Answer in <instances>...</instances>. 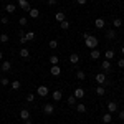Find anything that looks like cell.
I'll use <instances>...</instances> for the list:
<instances>
[{"label": "cell", "mask_w": 124, "mask_h": 124, "mask_svg": "<svg viewBox=\"0 0 124 124\" xmlns=\"http://www.w3.org/2000/svg\"><path fill=\"white\" fill-rule=\"evenodd\" d=\"M76 78H78V79H81V81H83V79H85V78H86L85 71H78V73H76Z\"/></svg>", "instance_id": "cell-33"}, {"label": "cell", "mask_w": 124, "mask_h": 124, "mask_svg": "<svg viewBox=\"0 0 124 124\" xmlns=\"http://www.w3.org/2000/svg\"><path fill=\"white\" fill-rule=\"evenodd\" d=\"M121 25H123L121 18H114L113 20V27H114V28H121Z\"/></svg>", "instance_id": "cell-24"}, {"label": "cell", "mask_w": 124, "mask_h": 124, "mask_svg": "<svg viewBox=\"0 0 124 124\" xmlns=\"http://www.w3.org/2000/svg\"><path fill=\"white\" fill-rule=\"evenodd\" d=\"M68 104L70 106H76V98H75V96H70V98H68Z\"/></svg>", "instance_id": "cell-30"}, {"label": "cell", "mask_w": 124, "mask_h": 124, "mask_svg": "<svg viewBox=\"0 0 124 124\" xmlns=\"http://www.w3.org/2000/svg\"><path fill=\"white\" fill-rule=\"evenodd\" d=\"M56 2H58V0H48V5L53 7V5H56Z\"/></svg>", "instance_id": "cell-40"}, {"label": "cell", "mask_w": 124, "mask_h": 124, "mask_svg": "<svg viewBox=\"0 0 124 124\" xmlns=\"http://www.w3.org/2000/svg\"><path fill=\"white\" fill-rule=\"evenodd\" d=\"M18 53H20V56H22V58H28L30 56V50H28V48H22Z\"/></svg>", "instance_id": "cell-18"}, {"label": "cell", "mask_w": 124, "mask_h": 124, "mask_svg": "<svg viewBox=\"0 0 124 124\" xmlns=\"http://www.w3.org/2000/svg\"><path fill=\"white\" fill-rule=\"evenodd\" d=\"M78 61H79V55H78V53H73V55L70 56V63H73V65H76Z\"/></svg>", "instance_id": "cell-19"}, {"label": "cell", "mask_w": 124, "mask_h": 124, "mask_svg": "<svg viewBox=\"0 0 124 124\" xmlns=\"http://www.w3.org/2000/svg\"><path fill=\"white\" fill-rule=\"evenodd\" d=\"M15 10H17V7H15L13 3H7V5H5V12H7V13H13Z\"/></svg>", "instance_id": "cell-17"}, {"label": "cell", "mask_w": 124, "mask_h": 124, "mask_svg": "<svg viewBox=\"0 0 124 124\" xmlns=\"http://www.w3.org/2000/svg\"><path fill=\"white\" fill-rule=\"evenodd\" d=\"M30 17H31V18H38L40 17V10L38 8H30Z\"/></svg>", "instance_id": "cell-15"}, {"label": "cell", "mask_w": 124, "mask_h": 124, "mask_svg": "<svg viewBox=\"0 0 124 124\" xmlns=\"http://www.w3.org/2000/svg\"><path fill=\"white\" fill-rule=\"evenodd\" d=\"M106 38H108V40H114L116 38V30L114 28L106 30Z\"/></svg>", "instance_id": "cell-11"}, {"label": "cell", "mask_w": 124, "mask_h": 124, "mask_svg": "<svg viewBox=\"0 0 124 124\" xmlns=\"http://www.w3.org/2000/svg\"><path fill=\"white\" fill-rule=\"evenodd\" d=\"M89 56H91V60H99V56H101V51L99 50H91V53H89Z\"/></svg>", "instance_id": "cell-12"}, {"label": "cell", "mask_w": 124, "mask_h": 124, "mask_svg": "<svg viewBox=\"0 0 124 124\" xmlns=\"http://www.w3.org/2000/svg\"><path fill=\"white\" fill-rule=\"evenodd\" d=\"M27 41H28V40H27V37H25V35H22V37H20V43H22V45H25Z\"/></svg>", "instance_id": "cell-37"}, {"label": "cell", "mask_w": 124, "mask_h": 124, "mask_svg": "<svg viewBox=\"0 0 124 124\" xmlns=\"http://www.w3.org/2000/svg\"><path fill=\"white\" fill-rule=\"evenodd\" d=\"M25 37H27V40L30 41V40L35 38V33H33V31H27V33H25Z\"/></svg>", "instance_id": "cell-32"}, {"label": "cell", "mask_w": 124, "mask_h": 124, "mask_svg": "<svg viewBox=\"0 0 124 124\" xmlns=\"http://www.w3.org/2000/svg\"><path fill=\"white\" fill-rule=\"evenodd\" d=\"M18 23L22 25V27H25V25H27V18H25V17H22V18L18 20Z\"/></svg>", "instance_id": "cell-36"}, {"label": "cell", "mask_w": 124, "mask_h": 124, "mask_svg": "<svg viewBox=\"0 0 124 124\" xmlns=\"http://www.w3.org/2000/svg\"><path fill=\"white\" fill-rule=\"evenodd\" d=\"M89 2H94V0H89Z\"/></svg>", "instance_id": "cell-46"}, {"label": "cell", "mask_w": 124, "mask_h": 124, "mask_svg": "<svg viewBox=\"0 0 124 124\" xmlns=\"http://www.w3.org/2000/svg\"><path fill=\"white\" fill-rule=\"evenodd\" d=\"M48 45H50L51 50H55V48H58V41H56V40H50V43H48Z\"/></svg>", "instance_id": "cell-31"}, {"label": "cell", "mask_w": 124, "mask_h": 124, "mask_svg": "<svg viewBox=\"0 0 124 124\" xmlns=\"http://www.w3.org/2000/svg\"><path fill=\"white\" fill-rule=\"evenodd\" d=\"M0 22H2L3 25H7V23H8V18H7V17H2V18H0Z\"/></svg>", "instance_id": "cell-38"}, {"label": "cell", "mask_w": 124, "mask_h": 124, "mask_svg": "<svg viewBox=\"0 0 124 124\" xmlns=\"http://www.w3.org/2000/svg\"><path fill=\"white\" fill-rule=\"evenodd\" d=\"M60 27H61L63 30H68V28H70V22H68V20H63V22H60Z\"/></svg>", "instance_id": "cell-26"}, {"label": "cell", "mask_w": 124, "mask_h": 124, "mask_svg": "<svg viewBox=\"0 0 124 124\" xmlns=\"http://www.w3.org/2000/svg\"><path fill=\"white\" fill-rule=\"evenodd\" d=\"M17 2H18V5H20V8H22V10L30 12V3H28V0H17Z\"/></svg>", "instance_id": "cell-5"}, {"label": "cell", "mask_w": 124, "mask_h": 124, "mask_svg": "<svg viewBox=\"0 0 124 124\" xmlns=\"http://www.w3.org/2000/svg\"><path fill=\"white\" fill-rule=\"evenodd\" d=\"M58 61H60V58H58L56 55H51V56H50V63H51V65H58Z\"/></svg>", "instance_id": "cell-27"}, {"label": "cell", "mask_w": 124, "mask_h": 124, "mask_svg": "<svg viewBox=\"0 0 124 124\" xmlns=\"http://www.w3.org/2000/svg\"><path fill=\"white\" fill-rule=\"evenodd\" d=\"M108 111L113 114V113H116L117 111V103L116 101H111V103H108Z\"/></svg>", "instance_id": "cell-9"}, {"label": "cell", "mask_w": 124, "mask_h": 124, "mask_svg": "<svg viewBox=\"0 0 124 124\" xmlns=\"http://www.w3.org/2000/svg\"><path fill=\"white\" fill-rule=\"evenodd\" d=\"M119 119L124 121V109H123V111H119Z\"/></svg>", "instance_id": "cell-41"}, {"label": "cell", "mask_w": 124, "mask_h": 124, "mask_svg": "<svg viewBox=\"0 0 124 124\" xmlns=\"http://www.w3.org/2000/svg\"><path fill=\"white\" fill-rule=\"evenodd\" d=\"M73 96H75L76 99H83V98H85V89H83V88H76Z\"/></svg>", "instance_id": "cell-7"}, {"label": "cell", "mask_w": 124, "mask_h": 124, "mask_svg": "<svg viewBox=\"0 0 124 124\" xmlns=\"http://www.w3.org/2000/svg\"><path fill=\"white\" fill-rule=\"evenodd\" d=\"M55 18H56V22H63V20H66V18H65V13H63V12H58L56 15H55Z\"/></svg>", "instance_id": "cell-25"}, {"label": "cell", "mask_w": 124, "mask_h": 124, "mask_svg": "<svg viewBox=\"0 0 124 124\" xmlns=\"http://www.w3.org/2000/svg\"><path fill=\"white\" fill-rule=\"evenodd\" d=\"M85 45L89 48V50H94V48L98 46V38L93 37V35H88V37L85 38Z\"/></svg>", "instance_id": "cell-1"}, {"label": "cell", "mask_w": 124, "mask_h": 124, "mask_svg": "<svg viewBox=\"0 0 124 124\" xmlns=\"http://www.w3.org/2000/svg\"><path fill=\"white\" fill-rule=\"evenodd\" d=\"M0 85H2V86H8V79H7L5 76H2V78H0Z\"/></svg>", "instance_id": "cell-34"}, {"label": "cell", "mask_w": 124, "mask_h": 124, "mask_svg": "<svg viewBox=\"0 0 124 124\" xmlns=\"http://www.w3.org/2000/svg\"><path fill=\"white\" fill-rule=\"evenodd\" d=\"M23 124H33V123H31L30 119H27V121H23Z\"/></svg>", "instance_id": "cell-43"}, {"label": "cell", "mask_w": 124, "mask_h": 124, "mask_svg": "<svg viewBox=\"0 0 124 124\" xmlns=\"http://www.w3.org/2000/svg\"><path fill=\"white\" fill-rule=\"evenodd\" d=\"M94 27H96V28H99V30L104 28V27H106L104 18H96V20H94Z\"/></svg>", "instance_id": "cell-10"}, {"label": "cell", "mask_w": 124, "mask_h": 124, "mask_svg": "<svg viewBox=\"0 0 124 124\" xmlns=\"http://www.w3.org/2000/svg\"><path fill=\"white\" fill-rule=\"evenodd\" d=\"M20 81L18 79H15V81H12V89H15V91H17V89H20Z\"/></svg>", "instance_id": "cell-28"}, {"label": "cell", "mask_w": 124, "mask_h": 124, "mask_svg": "<svg viewBox=\"0 0 124 124\" xmlns=\"http://www.w3.org/2000/svg\"><path fill=\"white\" fill-rule=\"evenodd\" d=\"M111 121H113V116H111V113H106V114L103 116V123H104V124H109Z\"/></svg>", "instance_id": "cell-20"}, {"label": "cell", "mask_w": 124, "mask_h": 124, "mask_svg": "<svg viewBox=\"0 0 124 124\" xmlns=\"http://www.w3.org/2000/svg\"><path fill=\"white\" fill-rule=\"evenodd\" d=\"M76 2H78V3H79V5H85V3H86V2H88V0H76Z\"/></svg>", "instance_id": "cell-42"}, {"label": "cell", "mask_w": 124, "mask_h": 124, "mask_svg": "<svg viewBox=\"0 0 124 124\" xmlns=\"http://www.w3.org/2000/svg\"><path fill=\"white\" fill-rule=\"evenodd\" d=\"M117 65H119V68H124V58H121V60L117 61Z\"/></svg>", "instance_id": "cell-39"}, {"label": "cell", "mask_w": 124, "mask_h": 124, "mask_svg": "<svg viewBox=\"0 0 124 124\" xmlns=\"http://www.w3.org/2000/svg\"><path fill=\"white\" fill-rule=\"evenodd\" d=\"M121 53H123V55H124V46H123V48H121Z\"/></svg>", "instance_id": "cell-45"}, {"label": "cell", "mask_w": 124, "mask_h": 124, "mask_svg": "<svg viewBox=\"0 0 124 124\" xmlns=\"http://www.w3.org/2000/svg\"><path fill=\"white\" fill-rule=\"evenodd\" d=\"M7 2H8V0H7Z\"/></svg>", "instance_id": "cell-47"}, {"label": "cell", "mask_w": 124, "mask_h": 124, "mask_svg": "<svg viewBox=\"0 0 124 124\" xmlns=\"http://www.w3.org/2000/svg\"><path fill=\"white\" fill-rule=\"evenodd\" d=\"M96 81H98L99 85L104 86L106 85V75H104V73H98V75H96Z\"/></svg>", "instance_id": "cell-8"}, {"label": "cell", "mask_w": 124, "mask_h": 124, "mask_svg": "<svg viewBox=\"0 0 124 124\" xmlns=\"http://www.w3.org/2000/svg\"><path fill=\"white\" fill-rule=\"evenodd\" d=\"M76 111L83 114V113H86V106L83 104V103H76Z\"/></svg>", "instance_id": "cell-22"}, {"label": "cell", "mask_w": 124, "mask_h": 124, "mask_svg": "<svg viewBox=\"0 0 124 124\" xmlns=\"http://www.w3.org/2000/svg\"><path fill=\"white\" fill-rule=\"evenodd\" d=\"M20 119H23V121L30 119V113L27 111V109H22V111H20Z\"/></svg>", "instance_id": "cell-14"}, {"label": "cell", "mask_w": 124, "mask_h": 124, "mask_svg": "<svg viewBox=\"0 0 124 124\" xmlns=\"http://www.w3.org/2000/svg\"><path fill=\"white\" fill-rule=\"evenodd\" d=\"M101 68H103L104 71H109V70H111V61H108V60H104V61L101 63Z\"/></svg>", "instance_id": "cell-21"}, {"label": "cell", "mask_w": 124, "mask_h": 124, "mask_svg": "<svg viewBox=\"0 0 124 124\" xmlns=\"http://www.w3.org/2000/svg\"><path fill=\"white\" fill-rule=\"evenodd\" d=\"M53 111H55V106L51 104V103H46V104L43 106V113H45L46 116H51V114H53Z\"/></svg>", "instance_id": "cell-3"}, {"label": "cell", "mask_w": 124, "mask_h": 124, "mask_svg": "<svg viewBox=\"0 0 124 124\" xmlns=\"http://www.w3.org/2000/svg\"><path fill=\"white\" fill-rule=\"evenodd\" d=\"M106 60H108V61H111V60H113V58H114V51H113V50H106Z\"/></svg>", "instance_id": "cell-23"}, {"label": "cell", "mask_w": 124, "mask_h": 124, "mask_svg": "<svg viewBox=\"0 0 124 124\" xmlns=\"http://www.w3.org/2000/svg\"><path fill=\"white\" fill-rule=\"evenodd\" d=\"M96 94H98V96H104L106 94V88L103 85H99L98 88H96Z\"/></svg>", "instance_id": "cell-16"}, {"label": "cell", "mask_w": 124, "mask_h": 124, "mask_svg": "<svg viewBox=\"0 0 124 124\" xmlns=\"http://www.w3.org/2000/svg\"><path fill=\"white\" fill-rule=\"evenodd\" d=\"M0 68H2V71H3V73L10 71V70H12V61H2Z\"/></svg>", "instance_id": "cell-6"}, {"label": "cell", "mask_w": 124, "mask_h": 124, "mask_svg": "<svg viewBox=\"0 0 124 124\" xmlns=\"http://www.w3.org/2000/svg\"><path fill=\"white\" fill-rule=\"evenodd\" d=\"M50 73H51L53 76H60V75H61V68L58 66V65H51V68H50Z\"/></svg>", "instance_id": "cell-4"}, {"label": "cell", "mask_w": 124, "mask_h": 124, "mask_svg": "<svg viewBox=\"0 0 124 124\" xmlns=\"http://www.w3.org/2000/svg\"><path fill=\"white\" fill-rule=\"evenodd\" d=\"M2 60H3V53L0 51V61H2Z\"/></svg>", "instance_id": "cell-44"}, {"label": "cell", "mask_w": 124, "mask_h": 124, "mask_svg": "<svg viewBox=\"0 0 124 124\" xmlns=\"http://www.w3.org/2000/svg\"><path fill=\"white\" fill-rule=\"evenodd\" d=\"M61 98H63V93H61L60 89H55V91H53V101H60Z\"/></svg>", "instance_id": "cell-13"}, {"label": "cell", "mask_w": 124, "mask_h": 124, "mask_svg": "<svg viewBox=\"0 0 124 124\" xmlns=\"http://www.w3.org/2000/svg\"><path fill=\"white\" fill-rule=\"evenodd\" d=\"M33 99H35V94L28 93V94H27V101H28V103H33Z\"/></svg>", "instance_id": "cell-35"}, {"label": "cell", "mask_w": 124, "mask_h": 124, "mask_svg": "<svg viewBox=\"0 0 124 124\" xmlns=\"http://www.w3.org/2000/svg\"><path fill=\"white\" fill-rule=\"evenodd\" d=\"M8 35H5V33H2L0 35V43H8Z\"/></svg>", "instance_id": "cell-29"}, {"label": "cell", "mask_w": 124, "mask_h": 124, "mask_svg": "<svg viewBox=\"0 0 124 124\" xmlns=\"http://www.w3.org/2000/svg\"><path fill=\"white\" fill-rule=\"evenodd\" d=\"M48 93H50V89H48L45 85H40L38 88H37V94L41 96V98H45V96H48Z\"/></svg>", "instance_id": "cell-2"}]
</instances>
